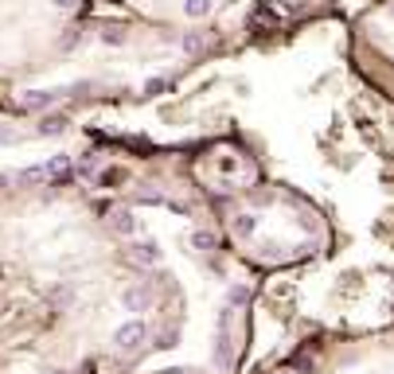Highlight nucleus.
Listing matches in <instances>:
<instances>
[{"instance_id":"9b49d317","label":"nucleus","mask_w":394,"mask_h":374,"mask_svg":"<svg viewBox=\"0 0 394 374\" xmlns=\"http://www.w3.org/2000/svg\"><path fill=\"white\" fill-rule=\"evenodd\" d=\"M39 180H47V168L43 164H32V168H20L16 172V183H39Z\"/></svg>"},{"instance_id":"2eb2a0df","label":"nucleus","mask_w":394,"mask_h":374,"mask_svg":"<svg viewBox=\"0 0 394 374\" xmlns=\"http://www.w3.org/2000/svg\"><path fill=\"white\" fill-rule=\"evenodd\" d=\"M101 43H113V47H121V43H125V32H121V27H106V32H101Z\"/></svg>"},{"instance_id":"f257e3e1","label":"nucleus","mask_w":394,"mask_h":374,"mask_svg":"<svg viewBox=\"0 0 394 374\" xmlns=\"http://www.w3.org/2000/svg\"><path fill=\"white\" fill-rule=\"evenodd\" d=\"M149 339V328H144V320H125V324L113 332V343H118V351H141V343Z\"/></svg>"},{"instance_id":"412c9836","label":"nucleus","mask_w":394,"mask_h":374,"mask_svg":"<svg viewBox=\"0 0 394 374\" xmlns=\"http://www.w3.org/2000/svg\"><path fill=\"white\" fill-rule=\"evenodd\" d=\"M47 374H63V370H47Z\"/></svg>"},{"instance_id":"a211bd4d","label":"nucleus","mask_w":394,"mask_h":374,"mask_svg":"<svg viewBox=\"0 0 394 374\" xmlns=\"http://www.w3.org/2000/svg\"><path fill=\"white\" fill-rule=\"evenodd\" d=\"M75 4H78V0H55V8H63V12H70Z\"/></svg>"},{"instance_id":"20e7f679","label":"nucleus","mask_w":394,"mask_h":374,"mask_svg":"<svg viewBox=\"0 0 394 374\" xmlns=\"http://www.w3.org/2000/svg\"><path fill=\"white\" fill-rule=\"evenodd\" d=\"M121 304H125V312H149V308H152V289L133 285V289L121 292Z\"/></svg>"},{"instance_id":"9d476101","label":"nucleus","mask_w":394,"mask_h":374,"mask_svg":"<svg viewBox=\"0 0 394 374\" xmlns=\"http://www.w3.org/2000/svg\"><path fill=\"white\" fill-rule=\"evenodd\" d=\"M211 0H184V16L187 20H203V16H211Z\"/></svg>"},{"instance_id":"f03ea898","label":"nucleus","mask_w":394,"mask_h":374,"mask_svg":"<svg viewBox=\"0 0 394 374\" xmlns=\"http://www.w3.org/2000/svg\"><path fill=\"white\" fill-rule=\"evenodd\" d=\"M129 258H133L137 266H160V261H164V249H160V242L141 238V242H133V249H129Z\"/></svg>"},{"instance_id":"1a4fd4ad","label":"nucleus","mask_w":394,"mask_h":374,"mask_svg":"<svg viewBox=\"0 0 394 374\" xmlns=\"http://www.w3.org/2000/svg\"><path fill=\"white\" fill-rule=\"evenodd\" d=\"M230 230H235V238H254V234H258V218L238 215V218H230Z\"/></svg>"},{"instance_id":"f3484780","label":"nucleus","mask_w":394,"mask_h":374,"mask_svg":"<svg viewBox=\"0 0 394 374\" xmlns=\"http://www.w3.org/2000/svg\"><path fill=\"white\" fill-rule=\"evenodd\" d=\"M160 90H164V82H160V78H149V82H144V98H156Z\"/></svg>"},{"instance_id":"423d86ee","label":"nucleus","mask_w":394,"mask_h":374,"mask_svg":"<svg viewBox=\"0 0 394 374\" xmlns=\"http://www.w3.org/2000/svg\"><path fill=\"white\" fill-rule=\"evenodd\" d=\"M63 94L67 90H27L24 94V109H47V106H55Z\"/></svg>"},{"instance_id":"7ed1b4c3","label":"nucleus","mask_w":394,"mask_h":374,"mask_svg":"<svg viewBox=\"0 0 394 374\" xmlns=\"http://www.w3.org/2000/svg\"><path fill=\"white\" fill-rule=\"evenodd\" d=\"M106 223H109V230L121 234V238H133V234H137V215L129 207H113Z\"/></svg>"},{"instance_id":"6e6552de","label":"nucleus","mask_w":394,"mask_h":374,"mask_svg":"<svg viewBox=\"0 0 394 374\" xmlns=\"http://www.w3.org/2000/svg\"><path fill=\"white\" fill-rule=\"evenodd\" d=\"M187 242H192L195 254H211V249L218 246V238H215L211 230H192V234H187Z\"/></svg>"},{"instance_id":"aec40b11","label":"nucleus","mask_w":394,"mask_h":374,"mask_svg":"<svg viewBox=\"0 0 394 374\" xmlns=\"http://www.w3.org/2000/svg\"><path fill=\"white\" fill-rule=\"evenodd\" d=\"M8 180H12V175H8V172H0V187H4V183H8Z\"/></svg>"},{"instance_id":"39448f33","label":"nucleus","mask_w":394,"mask_h":374,"mask_svg":"<svg viewBox=\"0 0 394 374\" xmlns=\"http://www.w3.org/2000/svg\"><path fill=\"white\" fill-rule=\"evenodd\" d=\"M227 347H230V328H227V312L218 316V328H215V363L218 366H227Z\"/></svg>"},{"instance_id":"0eeeda50","label":"nucleus","mask_w":394,"mask_h":374,"mask_svg":"<svg viewBox=\"0 0 394 374\" xmlns=\"http://www.w3.org/2000/svg\"><path fill=\"white\" fill-rule=\"evenodd\" d=\"M59 133H67V117H59V113L43 117V121L35 125V137H59Z\"/></svg>"},{"instance_id":"ddd939ff","label":"nucleus","mask_w":394,"mask_h":374,"mask_svg":"<svg viewBox=\"0 0 394 374\" xmlns=\"http://www.w3.org/2000/svg\"><path fill=\"white\" fill-rule=\"evenodd\" d=\"M43 168H47V180H51V175H63V172H67L70 160L67 156H51V160H43Z\"/></svg>"},{"instance_id":"4468645a","label":"nucleus","mask_w":394,"mask_h":374,"mask_svg":"<svg viewBox=\"0 0 394 374\" xmlns=\"http://www.w3.org/2000/svg\"><path fill=\"white\" fill-rule=\"evenodd\" d=\"M184 51H187V55H199V51H203V32H187L184 35Z\"/></svg>"},{"instance_id":"6ab92c4d","label":"nucleus","mask_w":394,"mask_h":374,"mask_svg":"<svg viewBox=\"0 0 394 374\" xmlns=\"http://www.w3.org/2000/svg\"><path fill=\"white\" fill-rule=\"evenodd\" d=\"M160 374H192L187 366H172V370H160Z\"/></svg>"},{"instance_id":"dca6fc26","label":"nucleus","mask_w":394,"mask_h":374,"mask_svg":"<svg viewBox=\"0 0 394 374\" xmlns=\"http://www.w3.org/2000/svg\"><path fill=\"white\" fill-rule=\"evenodd\" d=\"M20 141H24V137H20L12 125H0V144H20Z\"/></svg>"},{"instance_id":"f8f14e48","label":"nucleus","mask_w":394,"mask_h":374,"mask_svg":"<svg viewBox=\"0 0 394 374\" xmlns=\"http://www.w3.org/2000/svg\"><path fill=\"white\" fill-rule=\"evenodd\" d=\"M227 304H230V308L250 304V289H246V285H230V289H227Z\"/></svg>"}]
</instances>
